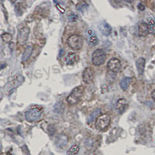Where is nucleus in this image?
<instances>
[{
	"label": "nucleus",
	"instance_id": "1",
	"mask_svg": "<svg viewBox=\"0 0 155 155\" xmlns=\"http://www.w3.org/2000/svg\"><path fill=\"white\" fill-rule=\"evenodd\" d=\"M84 92H85V88L82 85H79L73 88V90L71 92L70 95L67 98L68 103L71 106H74L78 103L84 94Z\"/></svg>",
	"mask_w": 155,
	"mask_h": 155
},
{
	"label": "nucleus",
	"instance_id": "2",
	"mask_svg": "<svg viewBox=\"0 0 155 155\" xmlns=\"http://www.w3.org/2000/svg\"><path fill=\"white\" fill-rule=\"evenodd\" d=\"M111 118L108 114H102L96 118L95 127L99 131H105L109 126Z\"/></svg>",
	"mask_w": 155,
	"mask_h": 155
},
{
	"label": "nucleus",
	"instance_id": "3",
	"mask_svg": "<svg viewBox=\"0 0 155 155\" xmlns=\"http://www.w3.org/2000/svg\"><path fill=\"white\" fill-rule=\"evenodd\" d=\"M68 46L75 50H79L82 48L83 46V40L82 37L78 34H72L71 35L67 40Z\"/></svg>",
	"mask_w": 155,
	"mask_h": 155
},
{
	"label": "nucleus",
	"instance_id": "4",
	"mask_svg": "<svg viewBox=\"0 0 155 155\" xmlns=\"http://www.w3.org/2000/svg\"><path fill=\"white\" fill-rule=\"evenodd\" d=\"M106 54L103 50L97 49L93 52L92 57V61L95 66H99L103 64L106 62Z\"/></svg>",
	"mask_w": 155,
	"mask_h": 155
},
{
	"label": "nucleus",
	"instance_id": "5",
	"mask_svg": "<svg viewBox=\"0 0 155 155\" xmlns=\"http://www.w3.org/2000/svg\"><path fill=\"white\" fill-rule=\"evenodd\" d=\"M42 115V110L39 107H33L25 113V118L28 122H35L38 120Z\"/></svg>",
	"mask_w": 155,
	"mask_h": 155
},
{
	"label": "nucleus",
	"instance_id": "6",
	"mask_svg": "<svg viewBox=\"0 0 155 155\" xmlns=\"http://www.w3.org/2000/svg\"><path fill=\"white\" fill-rule=\"evenodd\" d=\"M29 26H24L23 27L18 33V36H17V43L19 45H23L26 43L28 36L29 35Z\"/></svg>",
	"mask_w": 155,
	"mask_h": 155
},
{
	"label": "nucleus",
	"instance_id": "7",
	"mask_svg": "<svg viewBox=\"0 0 155 155\" xmlns=\"http://www.w3.org/2000/svg\"><path fill=\"white\" fill-rule=\"evenodd\" d=\"M95 77V71L92 67H87L85 68L83 74H82V78L83 82L85 84H89L91 83Z\"/></svg>",
	"mask_w": 155,
	"mask_h": 155
},
{
	"label": "nucleus",
	"instance_id": "8",
	"mask_svg": "<svg viewBox=\"0 0 155 155\" xmlns=\"http://www.w3.org/2000/svg\"><path fill=\"white\" fill-rule=\"evenodd\" d=\"M107 68L111 72H113V73H116V72L120 71V70L121 68L120 61L117 58L110 59L107 64Z\"/></svg>",
	"mask_w": 155,
	"mask_h": 155
},
{
	"label": "nucleus",
	"instance_id": "9",
	"mask_svg": "<svg viewBox=\"0 0 155 155\" xmlns=\"http://www.w3.org/2000/svg\"><path fill=\"white\" fill-rule=\"evenodd\" d=\"M127 107H128V102L125 99H120L116 103V109L120 113H123Z\"/></svg>",
	"mask_w": 155,
	"mask_h": 155
},
{
	"label": "nucleus",
	"instance_id": "10",
	"mask_svg": "<svg viewBox=\"0 0 155 155\" xmlns=\"http://www.w3.org/2000/svg\"><path fill=\"white\" fill-rule=\"evenodd\" d=\"M24 78L22 75H18V76H16L12 78V80L10 82V84H9V87L12 88L11 92L13 91L15 88H16L19 85H21L23 82Z\"/></svg>",
	"mask_w": 155,
	"mask_h": 155
},
{
	"label": "nucleus",
	"instance_id": "11",
	"mask_svg": "<svg viewBox=\"0 0 155 155\" xmlns=\"http://www.w3.org/2000/svg\"><path fill=\"white\" fill-rule=\"evenodd\" d=\"M145 64H146V60L144 57H140L136 61V67H137V70L139 75H144Z\"/></svg>",
	"mask_w": 155,
	"mask_h": 155
},
{
	"label": "nucleus",
	"instance_id": "12",
	"mask_svg": "<svg viewBox=\"0 0 155 155\" xmlns=\"http://www.w3.org/2000/svg\"><path fill=\"white\" fill-rule=\"evenodd\" d=\"M99 28L101 30L102 33L103 35H105V36H109L111 33V32H112V27L110 26L109 24H108L106 22H102L99 25Z\"/></svg>",
	"mask_w": 155,
	"mask_h": 155
},
{
	"label": "nucleus",
	"instance_id": "13",
	"mask_svg": "<svg viewBox=\"0 0 155 155\" xmlns=\"http://www.w3.org/2000/svg\"><path fill=\"white\" fill-rule=\"evenodd\" d=\"M138 33L141 36H146L148 35V26L145 23H141L138 26Z\"/></svg>",
	"mask_w": 155,
	"mask_h": 155
},
{
	"label": "nucleus",
	"instance_id": "14",
	"mask_svg": "<svg viewBox=\"0 0 155 155\" xmlns=\"http://www.w3.org/2000/svg\"><path fill=\"white\" fill-rule=\"evenodd\" d=\"M32 53H33V47L32 46L26 47V48L25 49V50L23 54V56H22V62L23 63L26 62L29 60V58L30 57Z\"/></svg>",
	"mask_w": 155,
	"mask_h": 155
},
{
	"label": "nucleus",
	"instance_id": "15",
	"mask_svg": "<svg viewBox=\"0 0 155 155\" xmlns=\"http://www.w3.org/2000/svg\"><path fill=\"white\" fill-rule=\"evenodd\" d=\"M68 142V137L66 135L64 134H61L58 136L57 139V146L60 147H65L67 145Z\"/></svg>",
	"mask_w": 155,
	"mask_h": 155
},
{
	"label": "nucleus",
	"instance_id": "16",
	"mask_svg": "<svg viewBox=\"0 0 155 155\" xmlns=\"http://www.w3.org/2000/svg\"><path fill=\"white\" fill-rule=\"evenodd\" d=\"M76 57H77V55L74 52H69L66 57V64L68 65L74 64L76 61Z\"/></svg>",
	"mask_w": 155,
	"mask_h": 155
},
{
	"label": "nucleus",
	"instance_id": "17",
	"mask_svg": "<svg viewBox=\"0 0 155 155\" xmlns=\"http://www.w3.org/2000/svg\"><path fill=\"white\" fill-rule=\"evenodd\" d=\"M131 81H132V78H131L127 77V78H123V79L121 80V82H120V87H121V88H122L123 91H126V90L128 88V87L130 86V83H131Z\"/></svg>",
	"mask_w": 155,
	"mask_h": 155
},
{
	"label": "nucleus",
	"instance_id": "18",
	"mask_svg": "<svg viewBox=\"0 0 155 155\" xmlns=\"http://www.w3.org/2000/svg\"><path fill=\"white\" fill-rule=\"evenodd\" d=\"M80 151V147L78 144H74L72 145L67 151L68 155H77Z\"/></svg>",
	"mask_w": 155,
	"mask_h": 155
},
{
	"label": "nucleus",
	"instance_id": "19",
	"mask_svg": "<svg viewBox=\"0 0 155 155\" xmlns=\"http://www.w3.org/2000/svg\"><path fill=\"white\" fill-rule=\"evenodd\" d=\"M67 16H68V20L71 21V22H75L78 19V15L75 12H68V14H67Z\"/></svg>",
	"mask_w": 155,
	"mask_h": 155
},
{
	"label": "nucleus",
	"instance_id": "20",
	"mask_svg": "<svg viewBox=\"0 0 155 155\" xmlns=\"http://www.w3.org/2000/svg\"><path fill=\"white\" fill-rule=\"evenodd\" d=\"M148 31H149V33L151 34H154L155 33V21L151 19L149 21L148 24Z\"/></svg>",
	"mask_w": 155,
	"mask_h": 155
},
{
	"label": "nucleus",
	"instance_id": "21",
	"mask_svg": "<svg viewBox=\"0 0 155 155\" xmlns=\"http://www.w3.org/2000/svg\"><path fill=\"white\" fill-rule=\"evenodd\" d=\"M12 35L9 33H4L2 34V39L5 43H9L12 40Z\"/></svg>",
	"mask_w": 155,
	"mask_h": 155
},
{
	"label": "nucleus",
	"instance_id": "22",
	"mask_svg": "<svg viewBox=\"0 0 155 155\" xmlns=\"http://www.w3.org/2000/svg\"><path fill=\"white\" fill-rule=\"evenodd\" d=\"M88 4L85 2H80L78 5H77V9L81 11V12H84L87 8H88Z\"/></svg>",
	"mask_w": 155,
	"mask_h": 155
},
{
	"label": "nucleus",
	"instance_id": "23",
	"mask_svg": "<svg viewBox=\"0 0 155 155\" xmlns=\"http://www.w3.org/2000/svg\"><path fill=\"white\" fill-rule=\"evenodd\" d=\"M89 43L92 45H93V46L96 45L98 43V38H97V36H90V38H89Z\"/></svg>",
	"mask_w": 155,
	"mask_h": 155
},
{
	"label": "nucleus",
	"instance_id": "24",
	"mask_svg": "<svg viewBox=\"0 0 155 155\" xmlns=\"http://www.w3.org/2000/svg\"><path fill=\"white\" fill-rule=\"evenodd\" d=\"M138 9H141V10H144V9H145V7L144 6V5H143V4H141H141H139V5H138Z\"/></svg>",
	"mask_w": 155,
	"mask_h": 155
},
{
	"label": "nucleus",
	"instance_id": "25",
	"mask_svg": "<svg viewBox=\"0 0 155 155\" xmlns=\"http://www.w3.org/2000/svg\"><path fill=\"white\" fill-rule=\"evenodd\" d=\"M151 97H152V99H153V100H154V102H155V89L152 92V93H151Z\"/></svg>",
	"mask_w": 155,
	"mask_h": 155
}]
</instances>
